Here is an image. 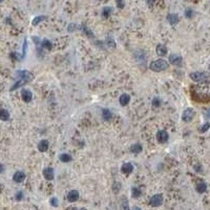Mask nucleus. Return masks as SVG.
I'll return each instance as SVG.
<instances>
[{"label": "nucleus", "mask_w": 210, "mask_h": 210, "mask_svg": "<svg viewBox=\"0 0 210 210\" xmlns=\"http://www.w3.org/2000/svg\"><path fill=\"white\" fill-rule=\"evenodd\" d=\"M33 41H34L35 43H36V45H37V46H40V45H41V42H42V41H41V40H40L38 37H33Z\"/></svg>", "instance_id": "nucleus-36"}, {"label": "nucleus", "mask_w": 210, "mask_h": 210, "mask_svg": "<svg viewBox=\"0 0 210 210\" xmlns=\"http://www.w3.org/2000/svg\"><path fill=\"white\" fill-rule=\"evenodd\" d=\"M41 47L42 49H52V42L47 39H43L41 42Z\"/></svg>", "instance_id": "nucleus-25"}, {"label": "nucleus", "mask_w": 210, "mask_h": 210, "mask_svg": "<svg viewBox=\"0 0 210 210\" xmlns=\"http://www.w3.org/2000/svg\"><path fill=\"white\" fill-rule=\"evenodd\" d=\"M24 179H25V173L23 172V171H16V172L14 173V176H13V180L16 183L23 182Z\"/></svg>", "instance_id": "nucleus-12"}, {"label": "nucleus", "mask_w": 210, "mask_h": 210, "mask_svg": "<svg viewBox=\"0 0 210 210\" xmlns=\"http://www.w3.org/2000/svg\"><path fill=\"white\" fill-rule=\"evenodd\" d=\"M195 189H196V191L199 192V193H204V192L207 190V185H206L204 182L199 183V184L196 185Z\"/></svg>", "instance_id": "nucleus-21"}, {"label": "nucleus", "mask_w": 210, "mask_h": 210, "mask_svg": "<svg viewBox=\"0 0 210 210\" xmlns=\"http://www.w3.org/2000/svg\"><path fill=\"white\" fill-rule=\"evenodd\" d=\"M15 198H16V200L17 201H21V200L23 199V193H22V191H18L16 193V196H15Z\"/></svg>", "instance_id": "nucleus-34"}, {"label": "nucleus", "mask_w": 210, "mask_h": 210, "mask_svg": "<svg viewBox=\"0 0 210 210\" xmlns=\"http://www.w3.org/2000/svg\"><path fill=\"white\" fill-rule=\"evenodd\" d=\"M132 170H134V166H132V164H130V163H124V164L122 165V167H121V171H122L123 173H125V174H128V173H130Z\"/></svg>", "instance_id": "nucleus-14"}, {"label": "nucleus", "mask_w": 210, "mask_h": 210, "mask_svg": "<svg viewBox=\"0 0 210 210\" xmlns=\"http://www.w3.org/2000/svg\"><path fill=\"white\" fill-rule=\"evenodd\" d=\"M16 75L19 77V80L25 81L26 83L31 82V81L34 79V75H33L32 73L25 70V69H24V70H18V72L16 73Z\"/></svg>", "instance_id": "nucleus-4"}, {"label": "nucleus", "mask_w": 210, "mask_h": 210, "mask_svg": "<svg viewBox=\"0 0 210 210\" xmlns=\"http://www.w3.org/2000/svg\"><path fill=\"white\" fill-rule=\"evenodd\" d=\"M119 101H120V104L122 106H126L127 104L130 102V96L127 95V94H123V95H121Z\"/></svg>", "instance_id": "nucleus-16"}, {"label": "nucleus", "mask_w": 210, "mask_h": 210, "mask_svg": "<svg viewBox=\"0 0 210 210\" xmlns=\"http://www.w3.org/2000/svg\"><path fill=\"white\" fill-rule=\"evenodd\" d=\"M111 11H113L111 7H104L103 12H102V15H103L104 18H108L109 15L111 14Z\"/></svg>", "instance_id": "nucleus-26"}, {"label": "nucleus", "mask_w": 210, "mask_h": 210, "mask_svg": "<svg viewBox=\"0 0 210 210\" xmlns=\"http://www.w3.org/2000/svg\"><path fill=\"white\" fill-rule=\"evenodd\" d=\"M185 15H186V17H187V18H191L192 15H193V11H191L190 9H188L187 11L185 12Z\"/></svg>", "instance_id": "nucleus-35"}, {"label": "nucleus", "mask_w": 210, "mask_h": 210, "mask_svg": "<svg viewBox=\"0 0 210 210\" xmlns=\"http://www.w3.org/2000/svg\"><path fill=\"white\" fill-rule=\"evenodd\" d=\"M134 210H142V209H141L140 207H138V206H134Z\"/></svg>", "instance_id": "nucleus-39"}, {"label": "nucleus", "mask_w": 210, "mask_h": 210, "mask_svg": "<svg viewBox=\"0 0 210 210\" xmlns=\"http://www.w3.org/2000/svg\"><path fill=\"white\" fill-rule=\"evenodd\" d=\"M189 76H190V78H191L193 81H195V82H203V81H205L206 79L209 78L210 75L205 72H194V73H191Z\"/></svg>", "instance_id": "nucleus-3"}, {"label": "nucleus", "mask_w": 210, "mask_h": 210, "mask_svg": "<svg viewBox=\"0 0 210 210\" xmlns=\"http://www.w3.org/2000/svg\"><path fill=\"white\" fill-rule=\"evenodd\" d=\"M120 209L121 210H130L128 200H127L125 196H123L122 199H121V201H120Z\"/></svg>", "instance_id": "nucleus-17"}, {"label": "nucleus", "mask_w": 210, "mask_h": 210, "mask_svg": "<svg viewBox=\"0 0 210 210\" xmlns=\"http://www.w3.org/2000/svg\"><path fill=\"white\" fill-rule=\"evenodd\" d=\"M191 94L196 100L208 101L210 100V81H203L191 87Z\"/></svg>", "instance_id": "nucleus-1"}, {"label": "nucleus", "mask_w": 210, "mask_h": 210, "mask_svg": "<svg viewBox=\"0 0 210 210\" xmlns=\"http://www.w3.org/2000/svg\"><path fill=\"white\" fill-rule=\"evenodd\" d=\"M83 31H85V33L87 34V36H89V37H92V36H94V34H92L87 28H85V26H83Z\"/></svg>", "instance_id": "nucleus-37"}, {"label": "nucleus", "mask_w": 210, "mask_h": 210, "mask_svg": "<svg viewBox=\"0 0 210 210\" xmlns=\"http://www.w3.org/2000/svg\"><path fill=\"white\" fill-rule=\"evenodd\" d=\"M49 147V143L47 140H42V141H40L39 144H38V149H39V151H41V153L47 151Z\"/></svg>", "instance_id": "nucleus-13"}, {"label": "nucleus", "mask_w": 210, "mask_h": 210, "mask_svg": "<svg viewBox=\"0 0 210 210\" xmlns=\"http://www.w3.org/2000/svg\"><path fill=\"white\" fill-rule=\"evenodd\" d=\"M1 1H2V0H1Z\"/></svg>", "instance_id": "nucleus-41"}, {"label": "nucleus", "mask_w": 210, "mask_h": 210, "mask_svg": "<svg viewBox=\"0 0 210 210\" xmlns=\"http://www.w3.org/2000/svg\"><path fill=\"white\" fill-rule=\"evenodd\" d=\"M210 128V124L209 123H205L204 125H202L201 127H200V129H199V132H206L208 129Z\"/></svg>", "instance_id": "nucleus-30"}, {"label": "nucleus", "mask_w": 210, "mask_h": 210, "mask_svg": "<svg viewBox=\"0 0 210 210\" xmlns=\"http://www.w3.org/2000/svg\"><path fill=\"white\" fill-rule=\"evenodd\" d=\"M153 105L156 107L160 106V105H161V100H160L159 98H155V99L153 100Z\"/></svg>", "instance_id": "nucleus-31"}, {"label": "nucleus", "mask_w": 210, "mask_h": 210, "mask_svg": "<svg viewBox=\"0 0 210 210\" xmlns=\"http://www.w3.org/2000/svg\"><path fill=\"white\" fill-rule=\"evenodd\" d=\"M169 61H170L171 64L176 65L178 67L182 66L183 64V58L180 55H178V54H171L169 56Z\"/></svg>", "instance_id": "nucleus-7"}, {"label": "nucleus", "mask_w": 210, "mask_h": 210, "mask_svg": "<svg viewBox=\"0 0 210 210\" xmlns=\"http://www.w3.org/2000/svg\"><path fill=\"white\" fill-rule=\"evenodd\" d=\"M168 62L164 59H158V60H155L150 63V69L153 72H163L168 68Z\"/></svg>", "instance_id": "nucleus-2"}, {"label": "nucleus", "mask_w": 210, "mask_h": 210, "mask_svg": "<svg viewBox=\"0 0 210 210\" xmlns=\"http://www.w3.org/2000/svg\"><path fill=\"white\" fill-rule=\"evenodd\" d=\"M206 117H207V118H210V108L206 110Z\"/></svg>", "instance_id": "nucleus-38"}, {"label": "nucleus", "mask_w": 210, "mask_h": 210, "mask_svg": "<svg viewBox=\"0 0 210 210\" xmlns=\"http://www.w3.org/2000/svg\"><path fill=\"white\" fill-rule=\"evenodd\" d=\"M116 2H117V7L119 9H123L124 7V1L123 0H116Z\"/></svg>", "instance_id": "nucleus-33"}, {"label": "nucleus", "mask_w": 210, "mask_h": 210, "mask_svg": "<svg viewBox=\"0 0 210 210\" xmlns=\"http://www.w3.org/2000/svg\"><path fill=\"white\" fill-rule=\"evenodd\" d=\"M43 176L44 178L47 181H52L55 178V172H54V169L51 168V167H47V168L43 169Z\"/></svg>", "instance_id": "nucleus-10"}, {"label": "nucleus", "mask_w": 210, "mask_h": 210, "mask_svg": "<svg viewBox=\"0 0 210 210\" xmlns=\"http://www.w3.org/2000/svg\"><path fill=\"white\" fill-rule=\"evenodd\" d=\"M163 202H164L163 195L158 193V194H155L153 196H151V199H150L149 201V205L151 206V207H159V206H161L162 204H163Z\"/></svg>", "instance_id": "nucleus-6"}, {"label": "nucleus", "mask_w": 210, "mask_h": 210, "mask_svg": "<svg viewBox=\"0 0 210 210\" xmlns=\"http://www.w3.org/2000/svg\"><path fill=\"white\" fill-rule=\"evenodd\" d=\"M157 140L159 143H166L168 141V134L165 130H159L157 134Z\"/></svg>", "instance_id": "nucleus-8"}, {"label": "nucleus", "mask_w": 210, "mask_h": 210, "mask_svg": "<svg viewBox=\"0 0 210 210\" xmlns=\"http://www.w3.org/2000/svg\"><path fill=\"white\" fill-rule=\"evenodd\" d=\"M60 160L61 162H63V163H68V162H70L73 160L72 156L68 155V153H62V155L60 156Z\"/></svg>", "instance_id": "nucleus-23"}, {"label": "nucleus", "mask_w": 210, "mask_h": 210, "mask_svg": "<svg viewBox=\"0 0 210 210\" xmlns=\"http://www.w3.org/2000/svg\"><path fill=\"white\" fill-rule=\"evenodd\" d=\"M143 150V147H142L141 144H134V145H132V147H130V151H132V153H136V155H138V153H140Z\"/></svg>", "instance_id": "nucleus-20"}, {"label": "nucleus", "mask_w": 210, "mask_h": 210, "mask_svg": "<svg viewBox=\"0 0 210 210\" xmlns=\"http://www.w3.org/2000/svg\"><path fill=\"white\" fill-rule=\"evenodd\" d=\"M167 20L169 21V23H170L171 25H174V24H177L179 22V16L176 14H169L167 16Z\"/></svg>", "instance_id": "nucleus-18"}, {"label": "nucleus", "mask_w": 210, "mask_h": 210, "mask_svg": "<svg viewBox=\"0 0 210 210\" xmlns=\"http://www.w3.org/2000/svg\"><path fill=\"white\" fill-rule=\"evenodd\" d=\"M209 69H210V64H209Z\"/></svg>", "instance_id": "nucleus-40"}, {"label": "nucleus", "mask_w": 210, "mask_h": 210, "mask_svg": "<svg viewBox=\"0 0 210 210\" xmlns=\"http://www.w3.org/2000/svg\"><path fill=\"white\" fill-rule=\"evenodd\" d=\"M0 118L2 121H7L9 119V113L7 109H2L1 110V113H0Z\"/></svg>", "instance_id": "nucleus-24"}, {"label": "nucleus", "mask_w": 210, "mask_h": 210, "mask_svg": "<svg viewBox=\"0 0 210 210\" xmlns=\"http://www.w3.org/2000/svg\"><path fill=\"white\" fill-rule=\"evenodd\" d=\"M21 98H22V100L24 102H31L33 99V94L31 90L26 89V88H23L22 90H21Z\"/></svg>", "instance_id": "nucleus-9"}, {"label": "nucleus", "mask_w": 210, "mask_h": 210, "mask_svg": "<svg viewBox=\"0 0 210 210\" xmlns=\"http://www.w3.org/2000/svg\"><path fill=\"white\" fill-rule=\"evenodd\" d=\"M26 51H28V41H26V39H24L22 46V59L26 56Z\"/></svg>", "instance_id": "nucleus-29"}, {"label": "nucleus", "mask_w": 210, "mask_h": 210, "mask_svg": "<svg viewBox=\"0 0 210 210\" xmlns=\"http://www.w3.org/2000/svg\"><path fill=\"white\" fill-rule=\"evenodd\" d=\"M102 118H103V120L105 121H109L111 120V118H113V113H111V111L109 110V109H103L102 110Z\"/></svg>", "instance_id": "nucleus-19"}, {"label": "nucleus", "mask_w": 210, "mask_h": 210, "mask_svg": "<svg viewBox=\"0 0 210 210\" xmlns=\"http://www.w3.org/2000/svg\"><path fill=\"white\" fill-rule=\"evenodd\" d=\"M156 52H157V54L159 56H165L167 54V47L164 45V44H159V45L157 46V49H156Z\"/></svg>", "instance_id": "nucleus-15"}, {"label": "nucleus", "mask_w": 210, "mask_h": 210, "mask_svg": "<svg viewBox=\"0 0 210 210\" xmlns=\"http://www.w3.org/2000/svg\"><path fill=\"white\" fill-rule=\"evenodd\" d=\"M45 19V16H37L35 17L34 20H33V25H38L40 22H41L42 20H44Z\"/></svg>", "instance_id": "nucleus-27"}, {"label": "nucleus", "mask_w": 210, "mask_h": 210, "mask_svg": "<svg viewBox=\"0 0 210 210\" xmlns=\"http://www.w3.org/2000/svg\"><path fill=\"white\" fill-rule=\"evenodd\" d=\"M79 196H80V194H79L78 190H70V191L67 193V200H68V202H70V203H74V202L78 201Z\"/></svg>", "instance_id": "nucleus-11"}, {"label": "nucleus", "mask_w": 210, "mask_h": 210, "mask_svg": "<svg viewBox=\"0 0 210 210\" xmlns=\"http://www.w3.org/2000/svg\"><path fill=\"white\" fill-rule=\"evenodd\" d=\"M49 203H51V205L53 206V207H57L58 206V199L57 198H52L51 201H49Z\"/></svg>", "instance_id": "nucleus-32"}, {"label": "nucleus", "mask_w": 210, "mask_h": 210, "mask_svg": "<svg viewBox=\"0 0 210 210\" xmlns=\"http://www.w3.org/2000/svg\"><path fill=\"white\" fill-rule=\"evenodd\" d=\"M194 116H195V111H194L193 108H190V107H188V108H186L184 111H183V115H182V120L184 121V122H190V121L192 120V119L194 118Z\"/></svg>", "instance_id": "nucleus-5"}, {"label": "nucleus", "mask_w": 210, "mask_h": 210, "mask_svg": "<svg viewBox=\"0 0 210 210\" xmlns=\"http://www.w3.org/2000/svg\"><path fill=\"white\" fill-rule=\"evenodd\" d=\"M142 194V191L140 188L138 187H132V198H134V199H137V198H140Z\"/></svg>", "instance_id": "nucleus-22"}, {"label": "nucleus", "mask_w": 210, "mask_h": 210, "mask_svg": "<svg viewBox=\"0 0 210 210\" xmlns=\"http://www.w3.org/2000/svg\"><path fill=\"white\" fill-rule=\"evenodd\" d=\"M121 189V183L120 182H115L113 184V190L115 193H118Z\"/></svg>", "instance_id": "nucleus-28"}]
</instances>
